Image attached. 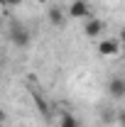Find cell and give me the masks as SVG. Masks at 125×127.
I'll return each mask as SVG.
<instances>
[{
  "instance_id": "6da1fadb",
  "label": "cell",
  "mask_w": 125,
  "mask_h": 127,
  "mask_svg": "<svg viewBox=\"0 0 125 127\" xmlns=\"http://www.w3.org/2000/svg\"><path fill=\"white\" fill-rule=\"evenodd\" d=\"M10 42L15 44L17 49H27L32 42V32L25 27V25H20V22H12L10 25Z\"/></svg>"
},
{
  "instance_id": "7a4b0ae2",
  "label": "cell",
  "mask_w": 125,
  "mask_h": 127,
  "mask_svg": "<svg viewBox=\"0 0 125 127\" xmlns=\"http://www.w3.org/2000/svg\"><path fill=\"white\" fill-rule=\"evenodd\" d=\"M98 54H101V56H118V54H120V39H115V37L103 39V42L98 44Z\"/></svg>"
},
{
  "instance_id": "3957f363",
  "label": "cell",
  "mask_w": 125,
  "mask_h": 127,
  "mask_svg": "<svg viewBox=\"0 0 125 127\" xmlns=\"http://www.w3.org/2000/svg\"><path fill=\"white\" fill-rule=\"evenodd\" d=\"M69 15L74 17V20H88V17H91L88 2H86V0H74L71 7H69Z\"/></svg>"
},
{
  "instance_id": "277c9868",
  "label": "cell",
  "mask_w": 125,
  "mask_h": 127,
  "mask_svg": "<svg viewBox=\"0 0 125 127\" xmlns=\"http://www.w3.org/2000/svg\"><path fill=\"white\" fill-rule=\"evenodd\" d=\"M103 30H106V25H103L101 20H96V17H88L86 25H83V34L91 37V39H93V37H101V32H103Z\"/></svg>"
},
{
  "instance_id": "5b68a950",
  "label": "cell",
  "mask_w": 125,
  "mask_h": 127,
  "mask_svg": "<svg viewBox=\"0 0 125 127\" xmlns=\"http://www.w3.org/2000/svg\"><path fill=\"white\" fill-rule=\"evenodd\" d=\"M108 91H110V95H113L115 100H123V98H125V78L113 76L110 83H108Z\"/></svg>"
},
{
  "instance_id": "8992f818",
  "label": "cell",
  "mask_w": 125,
  "mask_h": 127,
  "mask_svg": "<svg viewBox=\"0 0 125 127\" xmlns=\"http://www.w3.org/2000/svg\"><path fill=\"white\" fill-rule=\"evenodd\" d=\"M47 17H49V22H52L54 27H64V22H66V17H64V12L59 10V7H49Z\"/></svg>"
},
{
  "instance_id": "52a82bcc",
  "label": "cell",
  "mask_w": 125,
  "mask_h": 127,
  "mask_svg": "<svg viewBox=\"0 0 125 127\" xmlns=\"http://www.w3.org/2000/svg\"><path fill=\"white\" fill-rule=\"evenodd\" d=\"M101 120H103V125H106V127H110V125H115V122H118V115L110 110V108H106V110L101 112Z\"/></svg>"
},
{
  "instance_id": "ba28073f",
  "label": "cell",
  "mask_w": 125,
  "mask_h": 127,
  "mask_svg": "<svg viewBox=\"0 0 125 127\" xmlns=\"http://www.w3.org/2000/svg\"><path fill=\"white\" fill-rule=\"evenodd\" d=\"M59 127H78V120L74 117V115H62V122H59Z\"/></svg>"
},
{
  "instance_id": "9c48e42d",
  "label": "cell",
  "mask_w": 125,
  "mask_h": 127,
  "mask_svg": "<svg viewBox=\"0 0 125 127\" xmlns=\"http://www.w3.org/2000/svg\"><path fill=\"white\" fill-rule=\"evenodd\" d=\"M34 103H37V108H39V112H42V117H49L52 112H49V108H47V103L39 98V95H34Z\"/></svg>"
},
{
  "instance_id": "30bf717a",
  "label": "cell",
  "mask_w": 125,
  "mask_h": 127,
  "mask_svg": "<svg viewBox=\"0 0 125 127\" xmlns=\"http://www.w3.org/2000/svg\"><path fill=\"white\" fill-rule=\"evenodd\" d=\"M20 2H25V0H2V5H7V7H15Z\"/></svg>"
},
{
  "instance_id": "8fae6325",
  "label": "cell",
  "mask_w": 125,
  "mask_h": 127,
  "mask_svg": "<svg viewBox=\"0 0 125 127\" xmlns=\"http://www.w3.org/2000/svg\"><path fill=\"white\" fill-rule=\"evenodd\" d=\"M5 120H7V112L0 108V125H5Z\"/></svg>"
},
{
  "instance_id": "7c38bea8",
  "label": "cell",
  "mask_w": 125,
  "mask_h": 127,
  "mask_svg": "<svg viewBox=\"0 0 125 127\" xmlns=\"http://www.w3.org/2000/svg\"><path fill=\"white\" fill-rule=\"evenodd\" d=\"M0 127H5V125H0Z\"/></svg>"
}]
</instances>
